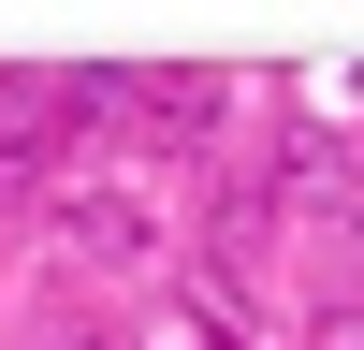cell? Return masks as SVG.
Listing matches in <instances>:
<instances>
[{"mask_svg":"<svg viewBox=\"0 0 364 350\" xmlns=\"http://www.w3.org/2000/svg\"><path fill=\"white\" fill-rule=\"evenodd\" d=\"M219 102H233V88H219V73H161V88H146V102H132V117H161V132H175V146H204V132H219Z\"/></svg>","mask_w":364,"mask_h":350,"instance_id":"obj_2","label":"cell"},{"mask_svg":"<svg viewBox=\"0 0 364 350\" xmlns=\"http://www.w3.org/2000/svg\"><path fill=\"white\" fill-rule=\"evenodd\" d=\"M146 219L102 190V175H73V190H44V262H132Z\"/></svg>","mask_w":364,"mask_h":350,"instance_id":"obj_1","label":"cell"},{"mask_svg":"<svg viewBox=\"0 0 364 350\" xmlns=\"http://www.w3.org/2000/svg\"><path fill=\"white\" fill-rule=\"evenodd\" d=\"M306 350H364V292H336V307H306Z\"/></svg>","mask_w":364,"mask_h":350,"instance_id":"obj_3","label":"cell"},{"mask_svg":"<svg viewBox=\"0 0 364 350\" xmlns=\"http://www.w3.org/2000/svg\"><path fill=\"white\" fill-rule=\"evenodd\" d=\"M0 190H15V175H0Z\"/></svg>","mask_w":364,"mask_h":350,"instance_id":"obj_4","label":"cell"}]
</instances>
